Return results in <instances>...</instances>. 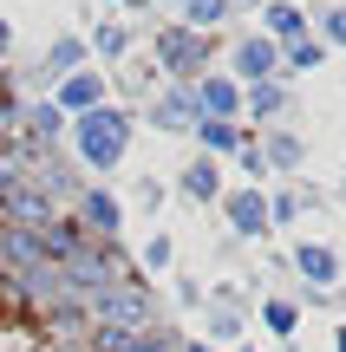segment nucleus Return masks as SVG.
<instances>
[{"instance_id": "1", "label": "nucleus", "mask_w": 346, "mask_h": 352, "mask_svg": "<svg viewBox=\"0 0 346 352\" xmlns=\"http://www.w3.org/2000/svg\"><path fill=\"white\" fill-rule=\"evenodd\" d=\"M72 138H78V157H85L91 170H111L118 157L131 151V118L111 111V104H98V111H85L72 124Z\"/></svg>"}, {"instance_id": "2", "label": "nucleus", "mask_w": 346, "mask_h": 352, "mask_svg": "<svg viewBox=\"0 0 346 352\" xmlns=\"http://www.w3.org/2000/svg\"><path fill=\"white\" fill-rule=\"evenodd\" d=\"M91 314H98V333H151L157 307L144 300L138 287H105L98 300H91Z\"/></svg>"}, {"instance_id": "3", "label": "nucleus", "mask_w": 346, "mask_h": 352, "mask_svg": "<svg viewBox=\"0 0 346 352\" xmlns=\"http://www.w3.org/2000/svg\"><path fill=\"white\" fill-rule=\"evenodd\" d=\"M157 59H164L170 72H196V65L209 59V39L190 33V26H164V33H157Z\"/></svg>"}, {"instance_id": "4", "label": "nucleus", "mask_w": 346, "mask_h": 352, "mask_svg": "<svg viewBox=\"0 0 346 352\" xmlns=\"http://www.w3.org/2000/svg\"><path fill=\"white\" fill-rule=\"evenodd\" d=\"M235 72H242L248 85H268V78L281 72V46H274V39H242V46H235Z\"/></svg>"}, {"instance_id": "5", "label": "nucleus", "mask_w": 346, "mask_h": 352, "mask_svg": "<svg viewBox=\"0 0 346 352\" xmlns=\"http://www.w3.org/2000/svg\"><path fill=\"white\" fill-rule=\"evenodd\" d=\"M52 104H59V111H78V118L98 111V104H105V72H72V78L59 85V98H52Z\"/></svg>"}, {"instance_id": "6", "label": "nucleus", "mask_w": 346, "mask_h": 352, "mask_svg": "<svg viewBox=\"0 0 346 352\" xmlns=\"http://www.w3.org/2000/svg\"><path fill=\"white\" fill-rule=\"evenodd\" d=\"M229 222H235V235H268V196H261V189H235L229 196Z\"/></svg>"}, {"instance_id": "7", "label": "nucleus", "mask_w": 346, "mask_h": 352, "mask_svg": "<svg viewBox=\"0 0 346 352\" xmlns=\"http://www.w3.org/2000/svg\"><path fill=\"white\" fill-rule=\"evenodd\" d=\"M190 104H203V118H222V124H229L235 104H242V91H235V78H203Z\"/></svg>"}, {"instance_id": "8", "label": "nucleus", "mask_w": 346, "mask_h": 352, "mask_svg": "<svg viewBox=\"0 0 346 352\" xmlns=\"http://www.w3.org/2000/svg\"><path fill=\"white\" fill-rule=\"evenodd\" d=\"M294 267L314 280V287H334V280H340V261H334V248H321V241H301V248H294Z\"/></svg>"}, {"instance_id": "9", "label": "nucleus", "mask_w": 346, "mask_h": 352, "mask_svg": "<svg viewBox=\"0 0 346 352\" xmlns=\"http://www.w3.org/2000/svg\"><path fill=\"white\" fill-rule=\"evenodd\" d=\"M190 91H164V98H151V124L157 131H190Z\"/></svg>"}, {"instance_id": "10", "label": "nucleus", "mask_w": 346, "mask_h": 352, "mask_svg": "<svg viewBox=\"0 0 346 352\" xmlns=\"http://www.w3.org/2000/svg\"><path fill=\"white\" fill-rule=\"evenodd\" d=\"M85 222L98 228V235H118V228H125V209H118V196H105V189H85Z\"/></svg>"}, {"instance_id": "11", "label": "nucleus", "mask_w": 346, "mask_h": 352, "mask_svg": "<svg viewBox=\"0 0 346 352\" xmlns=\"http://www.w3.org/2000/svg\"><path fill=\"white\" fill-rule=\"evenodd\" d=\"M183 189H190L196 202H209V196H222V170H216V157H196V164L183 170Z\"/></svg>"}, {"instance_id": "12", "label": "nucleus", "mask_w": 346, "mask_h": 352, "mask_svg": "<svg viewBox=\"0 0 346 352\" xmlns=\"http://www.w3.org/2000/svg\"><path fill=\"white\" fill-rule=\"evenodd\" d=\"M261 20H268V33H274V39H288V46H294V39L307 33V20H301V7H288V0H274V7L261 13Z\"/></svg>"}, {"instance_id": "13", "label": "nucleus", "mask_w": 346, "mask_h": 352, "mask_svg": "<svg viewBox=\"0 0 346 352\" xmlns=\"http://www.w3.org/2000/svg\"><path fill=\"white\" fill-rule=\"evenodd\" d=\"M196 138H203V151H242V131L222 124V118H203V124H190Z\"/></svg>"}, {"instance_id": "14", "label": "nucleus", "mask_w": 346, "mask_h": 352, "mask_svg": "<svg viewBox=\"0 0 346 352\" xmlns=\"http://www.w3.org/2000/svg\"><path fill=\"white\" fill-rule=\"evenodd\" d=\"M183 20H190V33H209L216 20H229V0H183Z\"/></svg>"}, {"instance_id": "15", "label": "nucleus", "mask_w": 346, "mask_h": 352, "mask_svg": "<svg viewBox=\"0 0 346 352\" xmlns=\"http://www.w3.org/2000/svg\"><path fill=\"white\" fill-rule=\"evenodd\" d=\"M321 59H327L321 39H294V46L281 52V65H294V72H321Z\"/></svg>"}, {"instance_id": "16", "label": "nucleus", "mask_w": 346, "mask_h": 352, "mask_svg": "<svg viewBox=\"0 0 346 352\" xmlns=\"http://www.w3.org/2000/svg\"><path fill=\"white\" fill-rule=\"evenodd\" d=\"M78 59H85V46H78V39H52L46 72H65V78H72V72H78Z\"/></svg>"}, {"instance_id": "17", "label": "nucleus", "mask_w": 346, "mask_h": 352, "mask_svg": "<svg viewBox=\"0 0 346 352\" xmlns=\"http://www.w3.org/2000/svg\"><path fill=\"white\" fill-rule=\"evenodd\" d=\"M26 124H33V138H59V131H65V111H59V104H33Z\"/></svg>"}, {"instance_id": "18", "label": "nucleus", "mask_w": 346, "mask_h": 352, "mask_svg": "<svg viewBox=\"0 0 346 352\" xmlns=\"http://www.w3.org/2000/svg\"><path fill=\"white\" fill-rule=\"evenodd\" d=\"M248 111H255V118H274V111H281V85H274V78H268V85H255V91H248Z\"/></svg>"}, {"instance_id": "19", "label": "nucleus", "mask_w": 346, "mask_h": 352, "mask_svg": "<svg viewBox=\"0 0 346 352\" xmlns=\"http://www.w3.org/2000/svg\"><path fill=\"white\" fill-rule=\"evenodd\" d=\"M261 320H268L274 333H294V320H301V314H294V300H261Z\"/></svg>"}, {"instance_id": "20", "label": "nucleus", "mask_w": 346, "mask_h": 352, "mask_svg": "<svg viewBox=\"0 0 346 352\" xmlns=\"http://www.w3.org/2000/svg\"><path fill=\"white\" fill-rule=\"evenodd\" d=\"M91 46H98L105 59H118V52L131 46V33H125V26H98V33H91Z\"/></svg>"}, {"instance_id": "21", "label": "nucleus", "mask_w": 346, "mask_h": 352, "mask_svg": "<svg viewBox=\"0 0 346 352\" xmlns=\"http://www.w3.org/2000/svg\"><path fill=\"white\" fill-rule=\"evenodd\" d=\"M268 157H274V164H301V144L288 138V131H274V138H268ZM268 157H261V164H268Z\"/></svg>"}, {"instance_id": "22", "label": "nucleus", "mask_w": 346, "mask_h": 352, "mask_svg": "<svg viewBox=\"0 0 346 352\" xmlns=\"http://www.w3.org/2000/svg\"><path fill=\"white\" fill-rule=\"evenodd\" d=\"M170 254H177V248H170V235H151V241H144V261H151V267H170Z\"/></svg>"}, {"instance_id": "23", "label": "nucleus", "mask_w": 346, "mask_h": 352, "mask_svg": "<svg viewBox=\"0 0 346 352\" xmlns=\"http://www.w3.org/2000/svg\"><path fill=\"white\" fill-rule=\"evenodd\" d=\"M327 39H334V46H346V7L327 13Z\"/></svg>"}, {"instance_id": "24", "label": "nucleus", "mask_w": 346, "mask_h": 352, "mask_svg": "<svg viewBox=\"0 0 346 352\" xmlns=\"http://www.w3.org/2000/svg\"><path fill=\"white\" fill-rule=\"evenodd\" d=\"M7 46H13V26H7V20H0V52H7Z\"/></svg>"}, {"instance_id": "25", "label": "nucleus", "mask_w": 346, "mask_h": 352, "mask_svg": "<svg viewBox=\"0 0 346 352\" xmlns=\"http://www.w3.org/2000/svg\"><path fill=\"white\" fill-rule=\"evenodd\" d=\"M340 352H346V333H340Z\"/></svg>"}, {"instance_id": "26", "label": "nucleus", "mask_w": 346, "mask_h": 352, "mask_svg": "<svg viewBox=\"0 0 346 352\" xmlns=\"http://www.w3.org/2000/svg\"><path fill=\"white\" fill-rule=\"evenodd\" d=\"M242 352H255V346H242Z\"/></svg>"}]
</instances>
